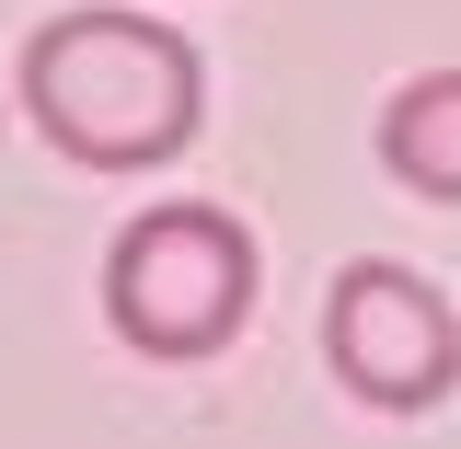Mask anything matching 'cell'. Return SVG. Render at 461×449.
<instances>
[{"label": "cell", "instance_id": "obj_1", "mask_svg": "<svg viewBox=\"0 0 461 449\" xmlns=\"http://www.w3.org/2000/svg\"><path fill=\"white\" fill-rule=\"evenodd\" d=\"M23 127L81 173H150L196 139L208 115V58L150 12H58L12 58Z\"/></svg>", "mask_w": 461, "mask_h": 449}, {"label": "cell", "instance_id": "obj_2", "mask_svg": "<svg viewBox=\"0 0 461 449\" xmlns=\"http://www.w3.org/2000/svg\"><path fill=\"white\" fill-rule=\"evenodd\" d=\"M254 230L208 208V196H185V208H139V220L104 242V323L115 346H139V357H162V369H196V357H220L242 323H254Z\"/></svg>", "mask_w": 461, "mask_h": 449}, {"label": "cell", "instance_id": "obj_3", "mask_svg": "<svg viewBox=\"0 0 461 449\" xmlns=\"http://www.w3.org/2000/svg\"><path fill=\"white\" fill-rule=\"evenodd\" d=\"M323 369H335L357 403H381V415H427V403H450V381H461V311L415 277V265L357 254V265L323 288Z\"/></svg>", "mask_w": 461, "mask_h": 449}, {"label": "cell", "instance_id": "obj_4", "mask_svg": "<svg viewBox=\"0 0 461 449\" xmlns=\"http://www.w3.org/2000/svg\"><path fill=\"white\" fill-rule=\"evenodd\" d=\"M381 173L461 208V69H415L393 104H381Z\"/></svg>", "mask_w": 461, "mask_h": 449}]
</instances>
